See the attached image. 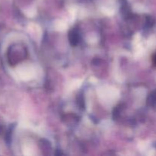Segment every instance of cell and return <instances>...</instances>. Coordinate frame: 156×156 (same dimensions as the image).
<instances>
[{"label":"cell","instance_id":"obj_1","mask_svg":"<svg viewBox=\"0 0 156 156\" xmlns=\"http://www.w3.org/2000/svg\"><path fill=\"white\" fill-rule=\"evenodd\" d=\"M154 61H155V64H156V55H155V58H154Z\"/></svg>","mask_w":156,"mask_h":156}]
</instances>
